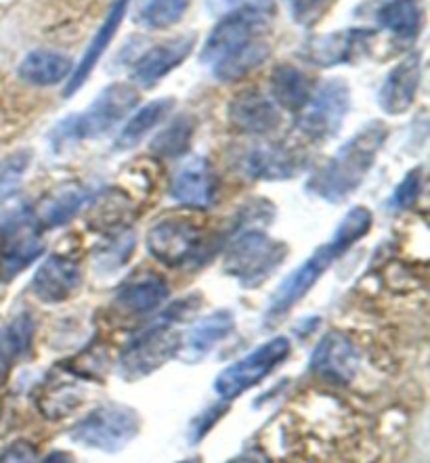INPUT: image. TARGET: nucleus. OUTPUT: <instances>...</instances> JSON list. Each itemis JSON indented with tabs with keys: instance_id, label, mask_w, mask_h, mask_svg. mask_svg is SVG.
I'll use <instances>...</instances> for the list:
<instances>
[{
	"instance_id": "obj_6",
	"label": "nucleus",
	"mask_w": 430,
	"mask_h": 463,
	"mask_svg": "<svg viewBox=\"0 0 430 463\" xmlns=\"http://www.w3.org/2000/svg\"><path fill=\"white\" fill-rule=\"evenodd\" d=\"M139 430H141V418L135 409L108 402L92 409L72 428V440L86 449L118 453L137 439Z\"/></svg>"
},
{
	"instance_id": "obj_3",
	"label": "nucleus",
	"mask_w": 430,
	"mask_h": 463,
	"mask_svg": "<svg viewBox=\"0 0 430 463\" xmlns=\"http://www.w3.org/2000/svg\"><path fill=\"white\" fill-rule=\"evenodd\" d=\"M388 138L382 120H369L309 178V191L323 202L339 203L361 187Z\"/></svg>"
},
{
	"instance_id": "obj_35",
	"label": "nucleus",
	"mask_w": 430,
	"mask_h": 463,
	"mask_svg": "<svg viewBox=\"0 0 430 463\" xmlns=\"http://www.w3.org/2000/svg\"><path fill=\"white\" fill-rule=\"evenodd\" d=\"M0 463H38L36 447L28 440H15L0 453Z\"/></svg>"
},
{
	"instance_id": "obj_31",
	"label": "nucleus",
	"mask_w": 430,
	"mask_h": 463,
	"mask_svg": "<svg viewBox=\"0 0 430 463\" xmlns=\"http://www.w3.org/2000/svg\"><path fill=\"white\" fill-rule=\"evenodd\" d=\"M191 0H143L141 22L151 30H168L185 17Z\"/></svg>"
},
{
	"instance_id": "obj_4",
	"label": "nucleus",
	"mask_w": 430,
	"mask_h": 463,
	"mask_svg": "<svg viewBox=\"0 0 430 463\" xmlns=\"http://www.w3.org/2000/svg\"><path fill=\"white\" fill-rule=\"evenodd\" d=\"M139 101V92L130 82L108 84L81 114L68 118L55 130L57 147L65 143H82L110 135L124 118H129Z\"/></svg>"
},
{
	"instance_id": "obj_27",
	"label": "nucleus",
	"mask_w": 430,
	"mask_h": 463,
	"mask_svg": "<svg viewBox=\"0 0 430 463\" xmlns=\"http://www.w3.org/2000/svg\"><path fill=\"white\" fill-rule=\"evenodd\" d=\"M89 189H84L82 184H65V187L57 189L55 194H51L43 202L41 210H38V222L41 227H62V224L70 222L82 206L89 202Z\"/></svg>"
},
{
	"instance_id": "obj_21",
	"label": "nucleus",
	"mask_w": 430,
	"mask_h": 463,
	"mask_svg": "<svg viewBox=\"0 0 430 463\" xmlns=\"http://www.w3.org/2000/svg\"><path fill=\"white\" fill-rule=\"evenodd\" d=\"M235 329V317L229 310H216V313L204 317L189 329L185 335L183 346H178V359L183 363H200L210 350L216 348L225 337H229Z\"/></svg>"
},
{
	"instance_id": "obj_30",
	"label": "nucleus",
	"mask_w": 430,
	"mask_h": 463,
	"mask_svg": "<svg viewBox=\"0 0 430 463\" xmlns=\"http://www.w3.org/2000/svg\"><path fill=\"white\" fill-rule=\"evenodd\" d=\"M82 394L81 390L74 386V382H55L46 392L38 399L41 411L49 420H59L74 411L76 407H81Z\"/></svg>"
},
{
	"instance_id": "obj_8",
	"label": "nucleus",
	"mask_w": 430,
	"mask_h": 463,
	"mask_svg": "<svg viewBox=\"0 0 430 463\" xmlns=\"http://www.w3.org/2000/svg\"><path fill=\"white\" fill-rule=\"evenodd\" d=\"M44 252L43 227L36 214L19 210L0 229V279H15Z\"/></svg>"
},
{
	"instance_id": "obj_2",
	"label": "nucleus",
	"mask_w": 430,
	"mask_h": 463,
	"mask_svg": "<svg viewBox=\"0 0 430 463\" xmlns=\"http://www.w3.org/2000/svg\"><path fill=\"white\" fill-rule=\"evenodd\" d=\"M374 216L366 206H355L347 212V216L339 222V227L334 229L332 240L323 243L311 254L307 260H302L286 279H283L273 294L269 298L267 307V321L282 319L288 310H292L311 289L315 288V283L321 279L323 273L339 260L342 254H347L357 241H361L363 237L372 229Z\"/></svg>"
},
{
	"instance_id": "obj_28",
	"label": "nucleus",
	"mask_w": 430,
	"mask_h": 463,
	"mask_svg": "<svg viewBox=\"0 0 430 463\" xmlns=\"http://www.w3.org/2000/svg\"><path fill=\"white\" fill-rule=\"evenodd\" d=\"M34 340V319L30 313L15 315L0 329V372L11 369L28 354Z\"/></svg>"
},
{
	"instance_id": "obj_32",
	"label": "nucleus",
	"mask_w": 430,
	"mask_h": 463,
	"mask_svg": "<svg viewBox=\"0 0 430 463\" xmlns=\"http://www.w3.org/2000/svg\"><path fill=\"white\" fill-rule=\"evenodd\" d=\"M32 166V151L19 149L0 160V203L9 200L22 187L25 175Z\"/></svg>"
},
{
	"instance_id": "obj_23",
	"label": "nucleus",
	"mask_w": 430,
	"mask_h": 463,
	"mask_svg": "<svg viewBox=\"0 0 430 463\" xmlns=\"http://www.w3.org/2000/svg\"><path fill=\"white\" fill-rule=\"evenodd\" d=\"M175 105L177 101L172 97H160L145 103L143 108H139L137 111H132L120 132H118L114 147L118 151H129L132 147H137L151 130L158 128L164 120H167L172 114V109H175Z\"/></svg>"
},
{
	"instance_id": "obj_34",
	"label": "nucleus",
	"mask_w": 430,
	"mask_h": 463,
	"mask_svg": "<svg viewBox=\"0 0 430 463\" xmlns=\"http://www.w3.org/2000/svg\"><path fill=\"white\" fill-rule=\"evenodd\" d=\"M422 189V170L407 172L406 178L397 184V189L390 195V208L393 210H407L414 206V202L418 200Z\"/></svg>"
},
{
	"instance_id": "obj_12",
	"label": "nucleus",
	"mask_w": 430,
	"mask_h": 463,
	"mask_svg": "<svg viewBox=\"0 0 430 463\" xmlns=\"http://www.w3.org/2000/svg\"><path fill=\"white\" fill-rule=\"evenodd\" d=\"M376 32L374 30H339L332 34L313 36L311 41L302 44L301 59L317 68H336V65L353 63L357 57L369 49L374 43Z\"/></svg>"
},
{
	"instance_id": "obj_13",
	"label": "nucleus",
	"mask_w": 430,
	"mask_h": 463,
	"mask_svg": "<svg viewBox=\"0 0 430 463\" xmlns=\"http://www.w3.org/2000/svg\"><path fill=\"white\" fill-rule=\"evenodd\" d=\"M302 151L283 141L254 145L244 157V172L254 181H288L304 168Z\"/></svg>"
},
{
	"instance_id": "obj_17",
	"label": "nucleus",
	"mask_w": 430,
	"mask_h": 463,
	"mask_svg": "<svg viewBox=\"0 0 430 463\" xmlns=\"http://www.w3.org/2000/svg\"><path fill=\"white\" fill-rule=\"evenodd\" d=\"M194 34H183L149 46V51H145L135 61L132 80L139 86H145V89L156 86L162 78H167L172 70H177L178 65L185 63V59L191 55V51H194Z\"/></svg>"
},
{
	"instance_id": "obj_20",
	"label": "nucleus",
	"mask_w": 430,
	"mask_h": 463,
	"mask_svg": "<svg viewBox=\"0 0 430 463\" xmlns=\"http://www.w3.org/2000/svg\"><path fill=\"white\" fill-rule=\"evenodd\" d=\"M81 288V269L68 256L53 254L36 269L32 292L44 304H59Z\"/></svg>"
},
{
	"instance_id": "obj_26",
	"label": "nucleus",
	"mask_w": 430,
	"mask_h": 463,
	"mask_svg": "<svg viewBox=\"0 0 430 463\" xmlns=\"http://www.w3.org/2000/svg\"><path fill=\"white\" fill-rule=\"evenodd\" d=\"M376 22L401 41H414L425 24V6L422 0H387L376 11Z\"/></svg>"
},
{
	"instance_id": "obj_25",
	"label": "nucleus",
	"mask_w": 430,
	"mask_h": 463,
	"mask_svg": "<svg viewBox=\"0 0 430 463\" xmlns=\"http://www.w3.org/2000/svg\"><path fill=\"white\" fill-rule=\"evenodd\" d=\"M167 281L156 275L137 277L118 289L116 304L124 313L130 315H148L151 310L160 308L168 298Z\"/></svg>"
},
{
	"instance_id": "obj_36",
	"label": "nucleus",
	"mask_w": 430,
	"mask_h": 463,
	"mask_svg": "<svg viewBox=\"0 0 430 463\" xmlns=\"http://www.w3.org/2000/svg\"><path fill=\"white\" fill-rule=\"evenodd\" d=\"M206 5V11L215 17H223L227 13L240 9L242 5H246V0H204Z\"/></svg>"
},
{
	"instance_id": "obj_16",
	"label": "nucleus",
	"mask_w": 430,
	"mask_h": 463,
	"mask_svg": "<svg viewBox=\"0 0 430 463\" xmlns=\"http://www.w3.org/2000/svg\"><path fill=\"white\" fill-rule=\"evenodd\" d=\"M229 127L244 135H267L280 127V108L256 89H246L227 105Z\"/></svg>"
},
{
	"instance_id": "obj_19",
	"label": "nucleus",
	"mask_w": 430,
	"mask_h": 463,
	"mask_svg": "<svg viewBox=\"0 0 430 463\" xmlns=\"http://www.w3.org/2000/svg\"><path fill=\"white\" fill-rule=\"evenodd\" d=\"M172 200L187 208H208L215 202V176L210 164L196 156L185 160L170 178Z\"/></svg>"
},
{
	"instance_id": "obj_22",
	"label": "nucleus",
	"mask_w": 430,
	"mask_h": 463,
	"mask_svg": "<svg viewBox=\"0 0 430 463\" xmlns=\"http://www.w3.org/2000/svg\"><path fill=\"white\" fill-rule=\"evenodd\" d=\"M74 70V61L68 55L51 49H34L22 59L17 68V76L25 84L38 86H57L68 82V78Z\"/></svg>"
},
{
	"instance_id": "obj_38",
	"label": "nucleus",
	"mask_w": 430,
	"mask_h": 463,
	"mask_svg": "<svg viewBox=\"0 0 430 463\" xmlns=\"http://www.w3.org/2000/svg\"><path fill=\"white\" fill-rule=\"evenodd\" d=\"M181 463H196L194 459H189V461H181Z\"/></svg>"
},
{
	"instance_id": "obj_24",
	"label": "nucleus",
	"mask_w": 430,
	"mask_h": 463,
	"mask_svg": "<svg viewBox=\"0 0 430 463\" xmlns=\"http://www.w3.org/2000/svg\"><path fill=\"white\" fill-rule=\"evenodd\" d=\"M269 86L271 97H273L271 101L277 108L292 111V114H299L302 105L309 101L311 92H313V86H311L307 74L292 63L275 65L269 76Z\"/></svg>"
},
{
	"instance_id": "obj_9",
	"label": "nucleus",
	"mask_w": 430,
	"mask_h": 463,
	"mask_svg": "<svg viewBox=\"0 0 430 463\" xmlns=\"http://www.w3.org/2000/svg\"><path fill=\"white\" fill-rule=\"evenodd\" d=\"M290 354V340L286 335L271 337L269 342L261 344L244 359L235 361L234 365L223 369L215 380V392L225 401L235 399L246 392L258 382L267 378L277 365H282Z\"/></svg>"
},
{
	"instance_id": "obj_15",
	"label": "nucleus",
	"mask_w": 430,
	"mask_h": 463,
	"mask_svg": "<svg viewBox=\"0 0 430 463\" xmlns=\"http://www.w3.org/2000/svg\"><path fill=\"white\" fill-rule=\"evenodd\" d=\"M422 80L420 52H409L388 71L378 92L380 109L388 116H401L414 108Z\"/></svg>"
},
{
	"instance_id": "obj_18",
	"label": "nucleus",
	"mask_w": 430,
	"mask_h": 463,
	"mask_svg": "<svg viewBox=\"0 0 430 463\" xmlns=\"http://www.w3.org/2000/svg\"><path fill=\"white\" fill-rule=\"evenodd\" d=\"M129 3H130V0H114V3H111L108 15H105L101 25L97 28L95 36L91 38V43L86 44L81 61L74 65V70H72L68 82H65V89H63L65 97L76 95V92L84 86V82L89 80L92 70H95L97 63L101 61L105 51H108V46L116 38L118 30H120V25L124 22V15H127V11H129Z\"/></svg>"
},
{
	"instance_id": "obj_37",
	"label": "nucleus",
	"mask_w": 430,
	"mask_h": 463,
	"mask_svg": "<svg viewBox=\"0 0 430 463\" xmlns=\"http://www.w3.org/2000/svg\"><path fill=\"white\" fill-rule=\"evenodd\" d=\"M43 463H76V459L68 451H51Z\"/></svg>"
},
{
	"instance_id": "obj_5",
	"label": "nucleus",
	"mask_w": 430,
	"mask_h": 463,
	"mask_svg": "<svg viewBox=\"0 0 430 463\" xmlns=\"http://www.w3.org/2000/svg\"><path fill=\"white\" fill-rule=\"evenodd\" d=\"M288 250L261 229H242L227 248L225 273L242 286H258L280 267Z\"/></svg>"
},
{
	"instance_id": "obj_11",
	"label": "nucleus",
	"mask_w": 430,
	"mask_h": 463,
	"mask_svg": "<svg viewBox=\"0 0 430 463\" xmlns=\"http://www.w3.org/2000/svg\"><path fill=\"white\" fill-rule=\"evenodd\" d=\"M148 250L164 267H185L202 250V233L185 218H162L149 229Z\"/></svg>"
},
{
	"instance_id": "obj_1",
	"label": "nucleus",
	"mask_w": 430,
	"mask_h": 463,
	"mask_svg": "<svg viewBox=\"0 0 430 463\" xmlns=\"http://www.w3.org/2000/svg\"><path fill=\"white\" fill-rule=\"evenodd\" d=\"M273 11L267 3H246L218 19L202 46V63L216 80L234 82L248 76L271 55L269 32Z\"/></svg>"
},
{
	"instance_id": "obj_7",
	"label": "nucleus",
	"mask_w": 430,
	"mask_h": 463,
	"mask_svg": "<svg viewBox=\"0 0 430 463\" xmlns=\"http://www.w3.org/2000/svg\"><path fill=\"white\" fill-rule=\"evenodd\" d=\"M350 109V89L340 78H332L311 92L309 101L296 116V128L311 141H328L339 135Z\"/></svg>"
},
{
	"instance_id": "obj_33",
	"label": "nucleus",
	"mask_w": 430,
	"mask_h": 463,
	"mask_svg": "<svg viewBox=\"0 0 430 463\" xmlns=\"http://www.w3.org/2000/svg\"><path fill=\"white\" fill-rule=\"evenodd\" d=\"M336 3L339 0H288V9L294 24L302 25V28H313Z\"/></svg>"
},
{
	"instance_id": "obj_29",
	"label": "nucleus",
	"mask_w": 430,
	"mask_h": 463,
	"mask_svg": "<svg viewBox=\"0 0 430 463\" xmlns=\"http://www.w3.org/2000/svg\"><path fill=\"white\" fill-rule=\"evenodd\" d=\"M194 130H196V124L191 118L187 116L177 118L175 122H170L168 127L154 138L151 149H154V154H158L160 157L181 156L189 149L191 138H194Z\"/></svg>"
},
{
	"instance_id": "obj_14",
	"label": "nucleus",
	"mask_w": 430,
	"mask_h": 463,
	"mask_svg": "<svg viewBox=\"0 0 430 463\" xmlns=\"http://www.w3.org/2000/svg\"><path fill=\"white\" fill-rule=\"evenodd\" d=\"M361 354L355 342L340 332L321 337L311 356V372L330 383H349L359 372Z\"/></svg>"
},
{
	"instance_id": "obj_10",
	"label": "nucleus",
	"mask_w": 430,
	"mask_h": 463,
	"mask_svg": "<svg viewBox=\"0 0 430 463\" xmlns=\"http://www.w3.org/2000/svg\"><path fill=\"white\" fill-rule=\"evenodd\" d=\"M172 321H177V317L168 310L167 317L160 319L158 326L149 327L148 332L137 335L129 344L120 356V373L124 380L145 378V375L167 365L172 356L178 353L181 337L168 329Z\"/></svg>"
}]
</instances>
